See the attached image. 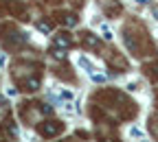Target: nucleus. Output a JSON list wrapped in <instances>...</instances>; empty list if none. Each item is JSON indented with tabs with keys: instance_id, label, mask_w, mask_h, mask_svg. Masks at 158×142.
Returning a JSON list of instances; mask_svg holds the SVG:
<instances>
[{
	"instance_id": "9b49d317",
	"label": "nucleus",
	"mask_w": 158,
	"mask_h": 142,
	"mask_svg": "<svg viewBox=\"0 0 158 142\" xmlns=\"http://www.w3.org/2000/svg\"><path fill=\"white\" fill-rule=\"evenodd\" d=\"M99 2L103 5V9H106V13L110 18H114V15L121 13V5H118V0H99Z\"/></svg>"
},
{
	"instance_id": "6e6552de",
	"label": "nucleus",
	"mask_w": 158,
	"mask_h": 142,
	"mask_svg": "<svg viewBox=\"0 0 158 142\" xmlns=\"http://www.w3.org/2000/svg\"><path fill=\"white\" fill-rule=\"evenodd\" d=\"M9 13H13V18H18V20H29V11H27V7L20 2V0H9Z\"/></svg>"
},
{
	"instance_id": "20e7f679",
	"label": "nucleus",
	"mask_w": 158,
	"mask_h": 142,
	"mask_svg": "<svg viewBox=\"0 0 158 142\" xmlns=\"http://www.w3.org/2000/svg\"><path fill=\"white\" fill-rule=\"evenodd\" d=\"M64 131V123L62 120H55V118H46L42 123H37V133L42 138H55Z\"/></svg>"
},
{
	"instance_id": "f257e3e1",
	"label": "nucleus",
	"mask_w": 158,
	"mask_h": 142,
	"mask_svg": "<svg viewBox=\"0 0 158 142\" xmlns=\"http://www.w3.org/2000/svg\"><path fill=\"white\" fill-rule=\"evenodd\" d=\"M94 101L97 103H101L106 109H116V114H118V118L121 120H132L134 116H136V103L132 98H127L125 94H121L118 90H99L97 94H94Z\"/></svg>"
},
{
	"instance_id": "423d86ee",
	"label": "nucleus",
	"mask_w": 158,
	"mask_h": 142,
	"mask_svg": "<svg viewBox=\"0 0 158 142\" xmlns=\"http://www.w3.org/2000/svg\"><path fill=\"white\" fill-rule=\"evenodd\" d=\"M53 18H55V22L62 24V26H77V22H79L77 13H73V11H55Z\"/></svg>"
},
{
	"instance_id": "aec40b11",
	"label": "nucleus",
	"mask_w": 158,
	"mask_h": 142,
	"mask_svg": "<svg viewBox=\"0 0 158 142\" xmlns=\"http://www.w3.org/2000/svg\"><path fill=\"white\" fill-rule=\"evenodd\" d=\"M46 2H51V5H59L62 0H46Z\"/></svg>"
},
{
	"instance_id": "1a4fd4ad",
	"label": "nucleus",
	"mask_w": 158,
	"mask_h": 142,
	"mask_svg": "<svg viewBox=\"0 0 158 142\" xmlns=\"http://www.w3.org/2000/svg\"><path fill=\"white\" fill-rule=\"evenodd\" d=\"M81 46L88 48V50H99L101 48V39H99L94 33H90V31H84L81 33Z\"/></svg>"
},
{
	"instance_id": "39448f33",
	"label": "nucleus",
	"mask_w": 158,
	"mask_h": 142,
	"mask_svg": "<svg viewBox=\"0 0 158 142\" xmlns=\"http://www.w3.org/2000/svg\"><path fill=\"white\" fill-rule=\"evenodd\" d=\"M15 85L22 90V92H35L40 88V74H29V77H18L15 79Z\"/></svg>"
},
{
	"instance_id": "2eb2a0df",
	"label": "nucleus",
	"mask_w": 158,
	"mask_h": 142,
	"mask_svg": "<svg viewBox=\"0 0 158 142\" xmlns=\"http://www.w3.org/2000/svg\"><path fill=\"white\" fill-rule=\"evenodd\" d=\"M5 15H9V5L5 0H0V18H5Z\"/></svg>"
},
{
	"instance_id": "dca6fc26",
	"label": "nucleus",
	"mask_w": 158,
	"mask_h": 142,
	"mask_svg": "<svg viewBox=\"0 0 158 142\" xmlns=\"http://www.w3.org/2000/svg\"><path fill=\"white\" fill-rule=\"evenodd\" d=\"M7 131H9L11 136H18V127H15V123H13V120H9V125H7Z\"/></svg>"
},
{
	"instance_id": "0eeeda50",
	"label": "nucleus",
	"mask_w": 158,
	"mask_h": 142,
	"mask_svg": "<svg viewBox=\"0 0 158 142\" xmlns=\"http://www.w3.org/2000/svg\"><path fill=\"white\" fill-rule=\"evenodd\" d=\"M75 44V39H73V35L68 33V31H59V33H55L53 35V46H57V48H70Z\"/></svg>"
},
{
	"instance_id": "6ab92c4d",
	"label": "nucleus",
	"mask_w": 158,
	"mask_h": 142,
	"mask_svg": "<svg viewBox=\"0 0 158 142\" xmlns=\"http://www.w3.org/2000/svg\"><path fill=\"white\" fill-rule=\"evenodd\" d=\"M99 142H114V138H101Z\"/></svg>"
},
{
	"instance_id": "f3484780",
	"label": "nucleus",
	"mask_w": 158,
	"mask_h": 142,
	"mask_svg": "<svg viewBox=\"0 0 158 142\" xmlns=\"http://www.w3.org/2000/svg\"><path fill=\"white\" fill-rule=\"evenodd\" d=\"M40 112L46 114V116H51V114H53V107H51V105H40Z\"/></svg>"
},
{
	"instance_id": "7ed1b4c3",
	"label": "nucleus",
	"mask_w": 158,
	"mask_h": 142,
	"mask_svg": "<svg viewBox=\"0 0 158 142\" xmlns=\"http://www.w3.org/2000/svg\"><path fill=\"white\" fill-rule=\"evenodd\" d=\"M0 42H2V46L7 50H18L27 42V37H24V33L15 31V26L11 22H5V24H0Z\"/></svg>"
},
{
	"instance_id": "ddd939ff",
	"label": "nucleus",
	"mask_w": 158,
	"mask_h": 142,
	"mask_svg": "<svg viewBox=\"0 0 158 142\" xmlns=\"http://www.w3.org/2000/svg\"><path fill=\"white\" fill-rule=\"evenodd\" d=\"M51 55H53L55 59H59V61H64V59H66V48H57V46H53V48H51Z\"/></svg>"
},
{
	"instance_id": "f8f14e48",
	"label": "nucleus",
	"mask_w": 158,
	"mask_h": 142,
	"mask_svg": "<svg viewBox=\"0 0 158 142\" xmlns=\"http://www.w3.org/2000/svg\"><path fill=\"white\" fill-rule=\"evenodd\" d=\"M143 74L149 79V81H158V61H152V64H145L143 66Z\"/></svg>"
},
{
	"instance_id": "4468645a",
	"label": "nucleus",
	"mask_w": 158,
	"mask_h": 142,
	"mask_svg": "<svg viewBox=\"0 0 158 142\" xmlns=\"http://www.w3.org/2000/svg\"><path fill=\"white\" fill-rule=\"evenodd\" d=\"M37 29L42 33H51L53 31V22H48V20H42V22H37Z\"/></svg>"
},
{
	"instance_id": "9d476101",
	"label": "nucleus",
	"mask_w": 158,
	"mask_h": 142,
	"mask_svg": "<svg viewBox=\"0 0 158 142\" xmlns=\"http://www.w3.org/2000/svg\"><path fill=\"white\" fill-rule=\"evenodd\" d=\"M108 64H110V68H114L116 72H123V70H127V61L123 57H118L116 53H112L110 57H108Z\"/></svg>"
},
{
	"instance_id": "f03ea898",
	"label": "nucleus",
	"mask_w": 158,
	"mask_h": 142,
	"mask_svg": "<svg viewBox=\"0 0 158 142\" xmlns=\"http://www.w3.org/2000/svg\"><path fill=\"white\" fill-rule=\"evenodd\" d=\"M123 42L127 46V50L134 55V57H143V55H154V44L152 39L145 35V31H138L134 33L132 26H123Z\"/></svg>"
},
{
	"instance_id": "a211bd4d",
	"label": "nucleus",
	"mask_w": 158,
	"mask_h": 142,
	"mask_svg": "<svg viewBox=\"0 0 158 142\" xmlns=\"http://www.w3.org/2000/svg\"><path fill=\"white\" fill-rule=\"evenodd\" d=\"M103 37H106V39H110V37H112V33H110L108 29H103Z\"/></svg>"
},
{
	"instance_id": "412c9836",
	"label": "nucleus",
	"mask_w": 158,
	"mask_h": 142,
	"mask_svg": "<svg viewBox=\"0 0 158 142\" xmlns=\"http://www.w3.org/2000/svg\"><path fill=\"white\" fill-rule=\"evenodd\" d=\"M62 142H73V140H62Z\"/></svg>"
}]
</instances>
